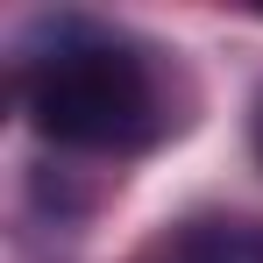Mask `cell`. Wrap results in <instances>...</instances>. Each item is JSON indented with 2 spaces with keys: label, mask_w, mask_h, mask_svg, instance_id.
<instances>
[{
  "label": "cell",
  "mask_w": 263,
  "mask_h": 263,
  "mask_svg": "<svg viewBox=\"0 0 263 263\" xmlns=\"http://www.w3.org/2000/svg\"><path fill=\"white\" fill-rule=\"evenodd\" d=\"M14 92H22L29 128L57 149L121 157V149H142L164 128L149 57L121 36H107V29H92V22H57V36L22 57Z\"/></svg>",
  "instance_id": "obj_1"
},
{
  "label": "cell",
  "mask_w": 263,
  "mask_h": 263,
  "mask_svg": "<svg viewBox=\"0 0 263 263\" xmlns=\"http://www.w3.org/2000/svg\"><path fill=\"white\" fill-rule=\"evenodd\" d=\"M164 263H263V220L199 214L164 242Z\"/></svg>",
  "instance_id": "obj_2"
},
{
  "label": "cell",
  "mask_w": 263,
  "mask_h": 263,
  "mask_svg": "<svg viewBox=\"0 0 263 263\" xmlns=\"http://www.w3.org/2000/svg\"><path fill=\"white\" fill-rule=\"evenodd\" d=\"M256 157H263V100H256Z\"/></svg>",
  "instance_id": "obj_3"
}]
</instances>
